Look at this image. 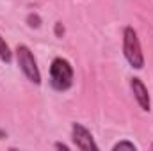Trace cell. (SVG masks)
<instances>
[{
  "instance_id": "cell-1",
  "label": "cell",
  "mask_w": 153,
  "mask_h": 151,
  "mask_svg": "<svg viewBox=\"0 0 153 151\" xmlns=\"http://www.w3.org/2000/svg\"><path fill=\"white\" fill-rule=\"evenodd\" d=\"M75 78V70L71 62L64 57H55L50 64V85L53 91L64 93L71 89Z\"/></svg>"
},
{
  "instance_id": "cell-2",
  "label": "cell",
  "mask_w": 153,
  "mask_h": 151,
  "mask_svg": "<svg viewBox=\"0 0 153 151\" xmlns=\"http://www.w3.org/2000/svg\"><path fill=\"white\" fill-rule=\"evenodd\" d=\"M123 55L134 70L144 68V53H143L141 41L137 36V30L130 25L125 27V30H123Z\"/></svg>"
},
{
  "instance_id": "cell-3",
  "label": "cell",
  "mask_w": 153,
  "mask_h": 151,
  "mask_svg": "<svg viewBox=\"0 0 153 151\" xmlns=\"http://www.w3.org/2000/svg\"><path fill=\"white\" fill-rule=\"evenodd\" d=\"M14 57H16V64H18L20 71L25 75V78L29 82L39 85L41 84V71L38 68V61H36L32 50L27 44H18L14 50Z\"/></svg>"
},
{
  "instance_id": "cell-4",
  "label": "cell",
  "mask_w": 153,
  "mask_h": 151,
  "mask_svg": "<svg viewBox=\"0 0 153 151\" xmlns=\"http://www.w3.org/2000/svg\"><path fill=\"white\" fill-rule=\"evenodd\" d=\"M71 141L76 146V150L80 151H98V144L93 139V133L80 123L71 124Z\"/></svg>"
},
{
  "instance_id": "cell-5",
  "label": "cell",
  "mask_w": 153,
  "mask_h": 151,
  "mask_svg": "<svg viewBox=\"0 0 153 151\" xmlns=\"http://www.w3.org/2000/svg\"><path fill=\"white\" fill-rule=\"evenodd\" d=\"M130 89H132L134 100L137 101V105L141 107V110L150 112L152 110V100H150V93H148V87L144 85V82L139 76H134L130 80Z\"/></svg>"
},
{
  "instance_id": "cell-6",
  "label": "cell",
  "mask_w": 153,
  "mask_h": 151,
  "mask_svg": "<svg viewBox=\"0 0 153 151\" xmlns=\"http://www.w3.org/2000/svg\"><path fill=\"white\" fill-rule=\"evenodd\" d=\"M13 53H14V52H11V48H9V44L5 43V39L0 36V61L5 62V64H9V62L13 61Z\"/></svg>"
},
{
  "instance_id": "cell-7",
  "label": "cell",
  "mask_w": 153,
  "mask_h": 151,
  "mask_svg": "<svg viewBox=\"0 0 153 151\" xmlns=\"http://www.w3.org/2000/svg\"><path fill=\"white\" fill-rule=\"evenodd\" d=\"M119 150L135 151V150H137V146H135L134 142H130V141H119V142H116L114 146H112V151H119Z\"/></svg>"
},
{
  "instance_id": "cell-8",
  "label": "cell",
  "mask_w": 153,
  "mask_h": 151,
  "mask_svg": "<svg viewBox=\"0 0 153 151\" xmlns=\"http://www.w3.org/2000/svg\"><path fill=\"white\" fill-rule=\"evenodd\" d=\"M27 25L30 29H39L41 27V16H39L38 13H30L27 16Z\"/></svg>"
},
{
  "instance_id": "cell-9",
  "label": "cell",
  "mask_w": 153,
  "mask_h": 151,
  "mask_svg": "<svg viewBox=\"0 0 153 151\" xmlns=\"http://www.w3.org/2000/svg\"><path fill=\"white\" fill-rule=\"evenodd\" d=\"M53 32H55V36H57V38H62V36H64V32H66V29H64V25H62L61 21H57V23H55V27H53Z\"/></svg>"
},
{
  "instance_id": "cell-10",
  "label": "cell",
  "mask_w": 153,
  "mask_h": 151,
  "mask_svg": "<svg viewBox=\"0 0 153 151\" xmlns=\"http://www.w3.org/2000/svg\"><path fill=\"white\" fill-rule=\"evenodd\" d=\"M53 148H55V150H62V151H70V146L64 144V142H55Z\"/></svg>"
},
{
  "instance_id": "cell-11",
  "label": "cell",
  "mask_w": 153,
  "mask_h": 151,
  "mask_svg": "<svg viewBox=\"0 0 153 151\" xmlns=\"http://www.w3.org/2000/svg\"><path fill=\"white\" fill-rule=\"evenodd\" d=\"M150 150H153V144H152V146H150Z\"/></svg>"
}]
</instances>
